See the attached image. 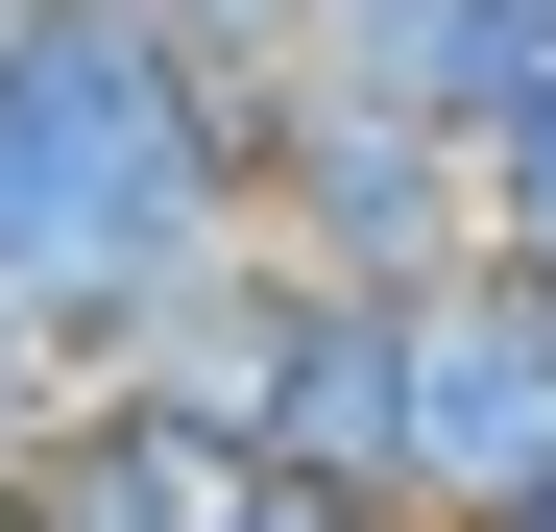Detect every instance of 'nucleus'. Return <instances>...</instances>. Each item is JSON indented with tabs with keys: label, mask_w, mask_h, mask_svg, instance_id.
<instances>
[{
	"label": "nucleus",
	"mask_w": 556,
	"mask_h": 532,
	"mask_svg": "<svg viewBox=\"0 0 556 532\" xmlns=\"http://www.w3.org/2000/svg\"><path fill=\"white\" fill-rule=\"evenodd\" d=\"M0 508H25V532H242L266 460H242V435H194V411H146V388H73L49 460L0 484Z\"/></svg>",
	"instance_id": "nucleus-4"
},
{
	"label": "nucleus",
	"mask_w": 556,
	"mask_h": 532,
	"mask_svg": "<svg viewBox=\"0 0 556 532\" xmlns=\"http://www.w3.org/2000/svg\"><path fill=\"white\" fill-rule=\"evenodd\" d=\"M459 169H484V266H532V291H556V73H532V98L459 145Z\"/></svg>",
	"instance_id": "nucleus-6"
},
{
	"label": "nucleus",
	"mask_w": 556,
	"mask_h": 532,
	"mask_svg": "<svg viewBox=\"0 0 556 532\" xmlns=\"http://www.w3.org/2000/svg\"><path fill=\"white\" fill-rule=\"evenodd\" d=\"M484 25H508V73H556V0H484Z\"/></svg>",
	"instance_id": "nucleus-10"
},
{
	"label": "nucleus",
	"mask_w": 556,
	"mask_h": 532,
	"mask_svg": "<svg viewBox=\"0 0 556 532\" xmlns=\"http://www.w3.org/2000/svg\"><path fill=\"white\" fill-rule=\"evenodd\" d=\"M146 49H194V73H291L315 49V0H122Z\"/></svg>",
	"instance_id": "nucleus-7"
},
{
	"label": "nucleus",
	"mask_w": 556,
	"mask_h": 532,
	"mask_svg": "<svg viewBox=\"0 0 556 532\" xmlns=\"http://www.w3.org/2000/svg\"><path fill=\"white\" fill-rule=\"evenodd\" d=\"M315 73H363V98H412V122H459V145H484V122L532 98L484 0H315Z\"/></svg>",
	"instance_id": "nucleus-5"
},
{
	"label": "nucleus",
	"mask_w": 556,
	"mask_h": 532,
	"mask_svg": "<svg viewBox=\"0 0 556 532\" xmlns=\"http://www.w3.org/2000/svg\"><path fill=\"white\" fill-rule=\"evenodd\" d=\"M242 242L315 291H435V266H484V169H459V122L291 49V73H242Z\"/></svg>",
	"instance_id": "nucleus-1"
},
{
	"label": "nucleus",
	"mask_w": 556,
	"mask_h": 532,
	"mask_svg": "<svg viewBox=\"0 0 556 532\" xmlns=\"http://www.w3.org/2000/svg\"><path fill=\"white\" fill-rule=\"evenodd\" d=\"M49 411H73V364H49V339H25V315H0V484H25V460H49Z\"/></svg>",
	"instance_id": "nucleus-8"
},
{
	"label": "nucleus",
	"mask_w": 556,
	"mask_h": 532,
	"mask_svg": "<svg viewBox=\"0 0 556 532\" xmlns=\"http://www.w3.org/2000/svg\"><path fill=\"white\" fill-rule=\"evenodd\" d=\"M532 484H556V291L435 266L412 291V532H508Z\"/></svg>",
	"instance_id": "nucleus-2"
},
{
	"label": "nucleus",
	"mask_w": 556,
	"mask_h": 532,
	"mask_svg": "<svg viewBox=\"0 0 556 532\" xmlns=\"http://www.w3.org/2000/svg\"><path fill=\"white\" fill-rule=\"evenodd\" d=\"M242 460L315 508H412V291H291V364H266Z\"/></svg>",
	"instance_id": "nucleus-3"
},
{
	"label": "nucleus",
	"mask_w": 556,
	"mask_h": 532,
	"mask_svg": "<svg viewBox=\"0 0 556 532\" xmlns=\"http://www.w3.org/2000/svg\"><path fill=\"white\" fill-rule=\"evenodd\" d=\"M508 532H556V484H532V508H508Z\"/></svg>",
	"instance_id": "nucleus-11"
},
{
	"label": "nucleus",
	"mask_w": 556,
	"mask_h": 532,
	"mask_svg": "<svg viewBox=\"0 0 556 532\" xmlns=\"http://www.w3.org/2000/svg\"><path fill=\"white\" fill-rule=\"evenodd\" d=\"M242 532H412V508H315V484H266V508H242Z\"/></svg>",
	"instance_id": "nucleus-9"
}]
</instances>
